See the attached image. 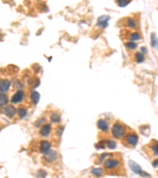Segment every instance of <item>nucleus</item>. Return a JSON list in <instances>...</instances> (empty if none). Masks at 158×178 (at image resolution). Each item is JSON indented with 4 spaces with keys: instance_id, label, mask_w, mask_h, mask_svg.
Here are the masks:
<instances>
[{
    "instance_id": "f03ea898",
    "label": "nucleus",
    "mask_w": 158,
    "mask_h": 178,
    "mask_svg": "<svg viewBox=\"0 0 158 178\" xmlns=\"http://www.w3.org/2000/svg\"><path fill=\"white\" fill-rule=\"evenodd\" d=\"M127 129L128 128L126 126L123 124V123L118 121L113 125L112 129V134L114 138L121 139L127 133Z\"/></svg>"
},
{
    "instance_id": "9b49d317",
    "label": "nucleus",
    "mask_w": 158,
    "mask_h": 178,
    "mask_svg": "<svg viewBox=\"0 0 158 178\" xmlns=\"http://www.w3.org/2000/svg\"><path fill=\"white\" fill-rule=\"evenodd\" d=\"M97 127L99 128V129L101 130L102 132H107L108 131L109 125L104 120H99L97 122Z\"/></svg>"
},
{
    "instance_id": "1a4fd4ad",
    "label": "nucleus",
    "mask_w": 158,
    "mask_h": 178,
    "mask_svg": "<svg viewBox=\"0 0 158 178\" xmlns=\"http://www.w3.org/2000/svg\"><path fill=\"white\" fill-rule=\"evenodd\" d=\"M52 132V127L49 124H44L40 130V135L43 137H48Z\"/></svg>"
},
{
    "instance_id": "9d476101",
    "label": "nucleus",
    "mask_w": 158,
    "mask_h": 178,
    "mask_svg": "<svg viewBox=\"0 0 158 178\" xmlns=\"http://www.w3.org/2000/svg\"><path fill=\"white\" fill-rule=\"evenodd\" d=\"M3 113L7 116V117L12 118L16 114V109L14 107L10 105V106H7L3 108Z\"/></svg>"
},
{
    "instance_id": "4be33fe9",
    "label": "nucleus",
    "mask_w": 158,
    "mask_h": 178,
    "mask_svg": "<svg viewBox=\"0 0 158 178\" xmlns=\"http://www.w3.org/2000/svg\"><path fill=\"white\" fill-rule=\"evenodd\" d=\"M135 56H136V61H137L138 63H142L143 61H144V56H143V54L142 53H140V52H137L136 55H135Z\"/></svg>"
},
{
    "instance_id": "a878e982",
    "label": "nucleus",
    "mask_w": 158,
    "mask_h": 178,
    "mask_svg": "<svg viewBox=\"0 0 158 178\" xmlns=\"http://www.w3.org/2000/svg\"><path fill=\"white\" fill-rule=\"evenodd\" d=\"M63 126H59V128H57V134H58V135L59 136H61V135H62V133H63Z\"/></svg>"
},
{
    "instance_id": "393cba45",
    "label": "nucleus",
    "mask_w": 158,
    "mask_h": 178,
    "mask_svg": "<svg viewBox=\"0 0 158 178\" xmlns=\"http://www.w3.org/2000/svg\"><path fill=\"white\" fill-rule=\"evenodd\" d=\"M125 46H126L127 48H129V49H134V48H137V44H135V43L133 42H128L125 44Z\"/></svg>"
},
{
    "instance_id": "a211bd4d",
    "label": "nucleus",
    "mask_w": 158,
    "mask_h": 178,
    "mask_svg": "<svg viewBox=\"0 0 158 178\" xmlns=\"http://www.w3.org/2000/svg\"><path fill=\"white\" fill-rule=\"evenodd\" d=\"M8 101V97L4 93H0V106H4Z\"/></svg>"
},
{
    "instance_id": "4468645a",
    "label": "nucleus",
    "mask_w": 158,
    "mask_h": 178,
    "mask_svg": "<svg viewBox=\"0 0 158 178\" xmlns=\"http://www.w3.org/2000/svg\"><path fill=\"white\" fill-rule=\"evenodd\" d=\"M40 93L38 92H36V91L33 92L31 95L32 102L36 105L39 102V101H40Z\"/></svg>"
},
{
    "instance_id": "aec40b11",
    "label": "nucleus",
    "mask_w": 158,
    "mask_h": 178,
    "mask_svg": "<svg viewBox=\"0 0 158 178\" xmlns=\"http://www.w3.org/2000/svg\"><path fill=\"white\" fill-rule=\"evenodd\" d=\"M129 39L131 40V41H136V40H138L141 39V36L140 34L137 32H132L131 34L129 36Z\"/></svg>"
},
{
    "instance_id": "f257e3e1",
    "label": "nucleus",
    "mask_w": 158,
    "mask_h": 178,
    "mask_svg": "<svg viewBox=\"0 0 158 178\" xmlns=\"http://www.w3.org/2000/svg\"><path fill=\"white\" fill-rule=\"evenodd\" d=\"M123 164L121 161V159L117 157H109L104 163V167L106 171H111L109 172L108 174H111L112 172H116V175H118V171H120L122 169Z\"/></svg>"
},
{
    "instance_id": "0eeeda50",
    "label": "nucleus",
    "mask_w": 158,
    "mask_h": 178,
    "mask_svg": "<svg viewBox=\"0 0 158 178\" xmlns=\"http://www.w3.org/2000/svg\"><path fill=\"white\" fill-rule=\"evenodd\" d=\"M25 98V93L24 91H21V90H18V92H16V93H14V95H13L12 98H11V101L14 104H18L21 102Z\"/></svg>"
},
{
    "instance_id": "ddd939ff",
    "label": "nucleus",
    "mask_w": 158,
    "mask_h": 178,
    "mask_svg": "<svg viewBox=\"0 0 158 178\" xmlns=\"http://www.w3.org/2000/svg\"><path fill=\"white\" fill-rule=\"evenodd\" d=\"M50 119L54 123H59V122H60V120H61V116H60V115L59 113L53 112V113L50 115Z\"/></svg>"
},
{
    "instance_id": "f3484780",
    "label": "nucleus",
    "mask_w": 158,
    "mask_h": 178,
    "mask_svg": "<svg viewBox=\"0 0 158 178\" xmlns=\"http://www.w3.org/2000/svg\"><path fill=\"white\" fill-rule=\"evenodd\" d=\"M126 25L130 28H135V26H136V23H135V21H134V19L131 18H129L126 19Z\"/></svg>"
},
{
    "instance_id": "423d86ee",
    "label": "nucleus",
    "mask_w": 158,
    "mask_h": 178,
    "mask_svg": "<svg viewBox=\"0 0 158 178\" xmlns=\"http://www.w3.org/2000/svg\"><path fill=\"white\" fill-rule=\"evenodd\" d=\"M51 149V143L45 140H42L39 143V152L41 154H46Z\"/></svg>"
},
{
    "instance_id": "7ed1b4c3",
    "label": "nucleus",
    "mask_w": 158,
    "mask_h": 178,
    "mask_svg": "<svg viewBox=\"0 0 158 178\" xmlns=\"http://www.w3.org/2000/svg\"><path fill=\"white\" fill-rule=\"evenodd\" d=\"M123 143L128 147H134L137 145L138 142V137L135 132H131V133H126V135L123 136Z\"/></svg>"
},
{
    "instance_id": "20e7f679",
    "label": "nucleus",
    "mask_w": 158,
    "mask_h": 178,
    "mask_svg": "<svg viewBox=\"0 0 158 178\" xmlns=\"http://www.w3.org/2000/svg\"><path fill=\"white\" fill-rule=\"evenodd\" d=\"M57 157H58V156H57V153L56 151L49 150L48 152L44 154V156L43 157V161L46 164L52 163V162H54L56 160Z\"/></svg>"
},
{
    "instance_id": "2eb2a0df",
    "label": "nucleus",
    "mask_w": 158,
    "mask_h": 178,
    "mask_svg": "<svg viewBox=\"0 0 158 178\" xmlns=\"http://www.w3.org/2000/svg\"><path fill=\"white\" fill-rule=\"evenodd\" d=\"M153 144L150 145V147H151V151L153 154V156L157 157V141H153L152 142Z\"/></svg>"
},
{
    "instance_id": "dca6fc26",
    "label": "nucleus",
    "mask_w": 158,
    "mask_h": 178,
    "mask_svg": "<svg viewBox=\"0 0 158 178\" xmlns=\"http://www.w3.org/2000/svg\"><path fill=\"white\" fill-rule=\"evenodd\" d=\"M18 115L20 116L21 118H24L25 116H26L27 115V109H25V107H19L18 109Z\"/></svg>"
},
{
    "instance_id": "412c9836",
    "label": "nucleus",
    "mask_w": 158,
    "mask_h": 178,
    "mask_svg": "<svg viewBox=\"0 0 158 178\" xmlns=\"http://www.w3.org/2000/svg\"><path fill=\"white\" fill-rule=\"evenodd\" d=\"M91 173L96 177H100L103 173L102 169H93L91 170Z\"/></svg>"
},
{
    "instance_id": "5701e85b",
    "label": "nucleus",
    "mask_w": 158,
    "mask_h": 178,
    "mask_svg": "<svg viewBox=\"0 0 158 178\" xmlns=\"http://www.w3.org/2000/svg\"><path fill=\"white\" fill-rule=\"evenodd\" d=\"M151 40H152V42H151V44L152 46L154 47V48H157V37H156V35H155L154 33H153L151 36Z\"/></svg>"
},
{
    "instance_id": "6e6552de",
    "label": "nucleus",
    "mask_w": 158,
    "mask_h": 178,
    "mask_svg": "<svg viewBox=\"0 0 158 178\" xmlns=\"http://www.w3.org/2000/svg\"><path fill=\"white\" fill-rule=\"evenodd\" d=\"M110 19V17L108 15H103L100 16L97 20V25L98 27H102V28H106L108 25V21Z\"/></svg>"
},
{
    "instance_id": "b1692460",
    "label": "nucleus",
    "mask_w": 158,
    "mask_h": 178,
    "mask_svg": "<svg viewBox=\"0 0 158 178\" xmlns=\"http://www.w3.org/2000/svg\"><path fill=\"white\" fill-rule=\"evenodd\" d=\"M106 146H108V147L110 149H115L116 147V143L112 140H108L106 142Z\"/></svg>"
},
{
    "instance_id": "6ab92c4d",
    "label": "nucleus",
    "mask_w": 158,
    "mask_h": 178,
    "mask_svg": "<svg viewBox=\"0 0 158 178\" xmlns=\"http://www.w3.org/2000/svg\"><path fill=\"white\" fill-rule=\"evenodd\" d=\"M132 0H116V3L120 7H125L130 3Z\"/></svg>"
},
{
    "instance_id": "f8f14e48",
    "label": "nucleus",
    "mask_w": 158,
    "mask_h": 178,
    "mask_svg": "<svg viewBox=\"0 0 158 178\" xmlns=\"http://www.w3.org/2000/svg\"><path fill=\"white\" fill-rule=\"evenodd\" d=\"M11 85V82L8 80H3L0 82V91L2 92H6L8 90L9 87Z\"/></svg>"
},
{
    "instance_id": "39448f33",
    "label": "nucleus",
    "mask_w": 158,
    "mask_h": 178,
    "mask_svg": "<svg viewBox=\"0 0 158 178\" xmlns=\"http://www.w3.org/2000/svg\"><path fill=\"white\" fill-rule=\"evenodd\" d=\"M129 163H130L131 169H132L135 173L140 175V176H142V177H148V176H149L148 173H145L144 171L141 169V168L137 163H135L134 161H130Z\"/></svg>"
}]
</instances>
